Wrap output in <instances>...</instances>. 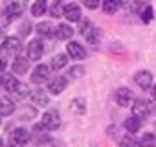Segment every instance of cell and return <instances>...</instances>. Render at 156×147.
<instances>
[{
	"instance_id": "cell-31",
	"label": "cell",
	"mask_w": 156,
	"mask_h": 147,
	"mask_svg": "<svg viewBox=\"0 0 156 147\" xmlns=\"http://www.w3.org/2000/svg\"><path fill=\"white\" fill-rule=\"evenodd\" d=\"M35 147H57V142L46 134V136H42V138H39L35 142Z\"/></svg>"
},
{
	"instance_id": "cell-36",
	"label": "cell",
	"mask_w": 156,
	"mask_h": 147,
	"mask_svg": "<svg viewBox=\"0 0 156 147\" xmlns=\"http://www.w3.org/2000/svg\"><path fill=\"white\" fill-rule=\"evenodd\" d=\"M4 42H6V35H4L2 31H0V52L4 50Z\"/></svg>"
},
{
	"instance_id": "cell-10",
	"label": "cell",
	"mask_w": 156,
	"mask_h": 147,
	"mask_svg": "<svg viewBox=\"0 0 156 147\" xmlns=\"http://www.w3.org/2000/svg\"><path fill=\"white\" fill-rule=\"evenodd\" d=\"M4 52H6L8 55H13V57L20 55V52H22V41H20V37H17V35H9V37H6Z\"/></svg>"
},
{
	"instance_id": "cell-40",
	"label": "cell",
	"mask_w": 156,
	"mask_h": 147,
	"mask_svg": "<svg viewBox=\"0 0 156 147\" xmlns=\"http://www.w3.org/2000/svg\"><path fill=\"white\" fill-rule=\"evenodd\" d=\"M0 125H2V116H0Z\"/></svg>"
},
{
	"instance_id": "cell-21",
	"label": "cell",
	"mask_w": 156,
	"mask_h": 147,
	"mask_svg": "<svg viewBox=\"0 0 156 147\" xmlns=\"http://www.w3.org/2000/svg\"><path fill=\"white\" fill-rule=\"evenodd\" d=\"M66 64H68V53H55V55L50 59V68H51L53 72L62 70Z\"/></svg>"
},
{
	"instance_id": "cell-35",
	"label": "cell",
	"mask_w": 156,
	"mask_h": 147,
	"mask_svg": "<svg viewBox=\"0 0 156 147\" xmlns=\"http://www.w3.org/2000/svg\"><path fill=\"white\" fill-rule=\"evenodd\" d=\"M30 28H31V26H30L28 22H26V24H22V28H20V30H22V35H30V31H31Z\"/></svg>"
},
{
	"instance_id": "cell-41",
	"label": "cell",
	"mask_w": 156,
	"mask_h": 147,
	"mask_svg": "<svg viewBox=\"0 0 156 147\" xmlns=\"http://www.w3.org/2000/svg\"><path fill=\"white\" fill-rule=\"evenodd\" d=\"M138 2H143V0H138Z\"/></svg>"
},
{
	"instance_id": "cell-28",
	"label": "cell",
	"mask_w": 156,
	"mask_h": 147,
	"mask_svg": "<svg viewBox=\"0 0 156 147\" xmlns=\"http://www.w3.org/2000/svg\"><path fill=\"white\" fill-rule=\"evenodd\" d=\"M119 147H140V142L134 138V134L127 132V134L119 140Z\"/></svg>"
},
{
	"instance_id": "cell-29",
	"label": "cell",
	"mask_w": 156,
	"mask_h": 147,
	"mask_svg": "<svg viewBox=\"0 0 156 147\" xmlns=\"http://www.w3.org/2000/svg\"><path fill=\"white\" fill-rule=\"evenodd\" d=\"M46 132H50L48 129H46V125L41 121V123H35L33 125V129H31V136L35 138V140H39V138H42V136H46Z\"/></svg>"
},
{
	"instance_id": "cell-38",
	"label": "cell",
	"mask_w": 156,
	"mask_h": 147,
	"mask_svg": "<svg viewBox=\"0 0 156 147\" xmlns=\"http://www.w3.org/2000/svg\"><path fill=\"white\" fill-rule=\"evenodd\" d=\"M0 147H6V145H4V140H2V136H0Z\"/></svg>"
},
{
	"instance_id": "cell-13",
	"label": "cell",
	"mask_w": 156,
	"mask_h": 147,
	"mask_svg": "<svg viewBox=\"0 0 156 147\" xmlns=\"http://www.w3.org/2000/svg\"><path fill=\"white\" fill-rule=\"evenodd\" d=\"M55 30H57V26H53V22H50V20H41L35 26V31L39 33L41 39H55Z\"/></svg>"
},
{
	"instance_id": "cell-26",
	"label": "cell",
	"mask_w": 156,
	"mask_h": 147,
	"mask_svg": "<svg viewBox=\"0 0 156 147\" xmlns=\"http://www.w3.org/2000/svg\"><path fill=\"white\" fill-rule=\"evenodd\" d=\"M138 142H140V147H156V134L154 132H143Z\"/></svg>"
},
{
	"instance_id": "cell-23",
	"label": "cell",
	"mask_w": 156,
	"mask_h": 147,
	"mask_svg": "<svg viewBox=\"0 0 156 147\" xmlns=\"http://www.w3.org/2000/svg\"><path fill=\"white\" fill-rule=\"evenodd\" d=\"M30 11H31V17H37V19L42 17L48 11V0H35L30 8Z\"/></svg>"
},
{
	"instance_id": "cell-42",
	"label": "cell",
	"mask_w": 156,
	"mask_h": 147,
	"mask_svg": "<svg viewBox=\"0 0 156 147\" xmlns=\"http://www.w3.org/2000/svg\"><path fill=\"white\" fill-rule=\"evenodd\" d=\"M0 31H2V28H0Z\"/></svg>"
},
{
	"instance_id": "cell-34",
	"label": "cell",
	"mask_w": 156,
	"mask_h": 147,
	"mask_svg": "<svg viewBox=\"0 0 156 147\" xmlns=\"http://www.w3.org/2000/svg\"><path fill=\"white\" fill-rule=\"evenodd\" d=\"M6 68H8V59L0 55V74H2V72H6Z\"/></svg>"
},
{
	"instance_id": "cell-32",
	"label": "cell",
	"mask_w": 156,
	"mask_h": 147,
	"mask_svg": "<svg viewBox=\"0 0 156 147\" xmlns=\"http://www.w3.org/2000/svg\"><path fill=\"white\" fill-rule=\"evenodd\" d=\"M140 19H141L145 24H149V22L154 19V9H152V6H145L143 11H141V15H140Z\"/></svg>"
},
{
	"instance_id": "cell-11",
	"label": "cell",
	"mask_w": 156,
	"mask_h": 147,
	"mask_svg": "<svg viewBox=\"0 0 156 147\" xmlns=\"http://www.w3.org/2000/svg\"><path fill=\"white\" fill-rule=\"evenodd\" d=\"M64 19L66 22H81L83 20V13H81V6L75 4V2H70L64 6Z\"/></svg>"
},
{
	"instance_id": "cell-20",
	"label": "cell",
	"mask_w": 156,
	"mask_h": 147,
	"mask_svg": "<svg viewBox=\"0 0 156 147\" xmlns=\"http://www.w3.org/2000/svg\"><path fill=\"white\" fill-rule=\"evenodd\" d=\"M15 101L8 96H0V116H11L15 112Z\"/></svg>"
},
{
	"instance_id": "cell-17",
	"label": "cell",
	"mask_w": 156,
	"mask_h": 147,
	"mask_svg": "<svg viewBox=\"0 0 156 147\" xmlns=\"http://www.w3.org/2000/svg\"><path fill=\"white\" fill-rule=\"evenodd\" d=\"M48 94L50 92H46L42 88H35V90H31L30 98H31V101H33L35 107H48L50 105V96Z\"/></svg>"
},
{
	"instance_id": "cell-19",
	"label": "cell",
	"mask_w": 156,
	"mask_h": 147,
	"mask_svg": "<svg viewBox=\"0 0 156 147\" xmlns=\"http://www.w3.org/2000/svg\"><path fill=\"white\" fill-rule=\"evenodd\" d=\"M6 13L9 15V19L11 20H15V19H20L22 17V13H24V8H22V4L20 2H17V0H9V2L6 4Z\"/></svg>"
},
{
	"instance_id": "cell-7",
	"label": "cell",
	"mask_w": 156,
	"mask_h": 147,
	"mask_svg": "<svg viewBox=\"0 0 156 147\" xmlns=\"http://www.w3.org/2000/svg\"><path fill=\"white\" fill-rule=\"evenodd\" d=\"M19 85H20V81L17 77V74H11V72H2L0 74V87H2L6 92L13 94Z\"/></svg>"
},
{
	"instance_id": "cell-1",
	"label": "cell",
	"mask_w": 156,
	"mask_h": 147,
	"mask_svg": "<svg viewBox=\"0 0 156 147\" xmlns=\"http://www.w3.org/2000/svg\"><path fill=\"white\" fill-rule=\"evenodd\" d=\"M50 76H51V68H50V64L39 63V64L31 70L30 79H31V83H33V85H39V87H41L42 83L50 81Z\"/></svg>"
},
{
	"instance_id": "cell-8",
	"label": "cell",
	"mask_w": 156,
	"mask_h": 147,
	"mask_svg": "<svg viewBox=\"0 0 156 147\" xmlns=\"http://www.w3.org/2000/svg\"><path fill=\"white\" fill-rule=\"evenodd\" d=\"M130 110H132V116L140 118V120H145L149 114H151V103L143 98H138L134 99V103L130 105Z\"/></svg>"
},
{
	"instance_id": "cell-25",
	"label": "cell",
	"mask_w": 156,
	"mask_h": 147,
	"mask_svg": "<svg viewBox=\"0 0 156 147\" xmlns=\"http://www.w3.org/2000/svg\"><path fill=\"white\" fill-rule=\"evenodd\" d=\"M64 2L62 0H55V2L51 4V8L48 9L50 11V17H53V19H61V17H64Z\"/></svg>"
},
{
	"instance_id": "cell-6",
	"label": "cell",
	"mask_w": 156,
	"mask_h": 147,
	"mask_svg": "<svg viewBox=\"0 0 156 147\" xmlns=\"http://www.w3.org/2000/svg\"><path fill=\"white\" fill-rule=\"evenodd\" d=\"M68 77L66 76H55L53 79L48 81V92L51 96H61L66 88H68Z\"/></svg>"
},
{
	"instance_id": "cell-18",
	"label": "cell",
	"mask_w": 156,
	"mask_h": 147,
	"mask_svg": "<svg viewBox=\"0 0 156 147\" xmlns=\"http://www.w3.org/2000/svg\"><path fill=\"white\" fill-rule=\"evenodd\" d=\"M70 112L75 116H85L87 114V99L85 98H73L68 105Z\"/></svg>"
},
{
	"instance_id": "cell-2",
	"label": "cell",
	"mask_w": 156,
	"mask_h": 147,
	"mask_svg": "<svg viewBox=\"0 0 156 147\" xmlns=\"http://www.w3.org/2000/svg\"><path fill=\"white\" fill-rule=\"evenodd\" d=\"M81 35L90 42V44H98L99 42V37H101V31L99 28H96L90 20H81Z\"/></svg>"
},
{
	"instance_id": "cell-16",
	"label": "cell",
	"mask_w": 156,
	"mask_h": 147,
	"mask_svg": "<svg viewBox=\"0 0 156 147\" xmlns=\"http://www.w3.org/2000/svg\"><path fill=\"white\" fill-rule=\"evenodd\" d=\"M73 33H75V30H73L72 22H61L55 30V39L57 41H70L73 37Z\"/></svg>"
},
{
	"instance_id": "cell-12",
	"label": "cell",
	"mask_w": 156,
	"mask_h": 147,
	"mask_svg": "<svg viewBox=\"0 0 156 147\" xmlns=\"http://www.w3.org/2000/svg\"><path fill=\"white\" fill-rule=\"evenodd\" d=\"M66 53H68L70 59H75V61H81V59L87 57V50L83 48V44L77 42V41H72V39L66 44Z\"/></svg>"
},
{
	"instance_id": "cell-15",
	"label": "cell",
	"mask_w": 156,
	"mask_h": 147,
	"mask_svg": "<svg viewBox=\"0 0 156 147\" xmlns=\"http://www.w3.org/2000/svg\"><path fill=\"white\" fill-rule=\"evenodd\" d=\"M134 83L140 87V88H143V90H149L151 87H152V74L149 72V70H140V72H136L134 74Z\"/></svg>"
},
{
	"instance_id": "cell-27",
	"label": "cell",
	"mask_w": 156,
	"mask_h": 147,
	"mask_svg": "<svg viewBox=\"0 0 156 147\" xmlns=\"http://www.w3.org/2000/svg\"><path fill=\"white\" fill-rule=\"evenodd\" d=\"M83 76H85V66H81V64H73V66H70L68 72H66V77H68V79H79V77H83Z\"/></svg>"
},
{
	"instance_id": "cell-5",
	"label": "cell",
	"mask_w": 156,
	"mask_h": 147,
	"mask_svg": "<svg viewBox=\"0 0 156 147\" xmlns=\"http://www.w3.org/2000/svg\"><path fill=\"white\" fill-rule=\"evenodd\" d=\"M42 55H44V42H42V39L41 37L31 39L28 42V57H30V61L39 63L42 59Z\"/></svg>"
},
{
	"instance_id": "cell-14",
	"label": "cell",
	"mask_w": 156,
	"mask_h": 147,
	"mask_svg": "<svg viewBox=\"0 0 156 147\" xmlns=\"http://www.w3.org/2000/svg\"><path fill=\"white\" fill-rule=\"evenodd\" d=\"M11 70L17 76H26L30 72V57H24V55H17L13 59V64H11Z\"/></svg>"
},
{
	"instance_id": "cell-37",
	"label": "cell",
	"mask_w": 156,
	"mask_h": 147,
	"mask_svg": "<svg viewBox=\"0 0 156 147\" xmlns=\"http://www.w3.org/2000/svg\"><path fill=\"white\" fill-rule=\"evenodd\" d=\"M151 94H152V99L156 101V83H152V87H151Z\"/></svg>"
},
{
	"instance_id": "cell-9",
	"label": "cell",
	"mask_w": 156,
	"mask_h": 147,
	"mask_svg": "<svg viewBox=\"0 0 156 147\" xmlns=\"http://www.w3.org/2000/svg\"><path fill=\"white\" fill-rule=\"evenodd\" d=\"M114 99H116V103L119 105V107H129V105H132L134 103V92L130 90V88H127V87H119L118 90H116V94H114Z\"/></svg>"
},
{
	"instance_id": "cell-39",
	"label": "cell",
	"mask_w": 156,
	"mask_h": 147,
	"mask_svg": "<svg viewBox=\"0 0 156 147\" xmlns=\"http://www.w3.org/2000/svg\"><path fill=\"white\" fill-rule=\"evenodd\" d=\"M8 147H17V145H15V143H11V142H9V145H8Z\"/></svg>"
},
{
	"instance_id": "cell-33",
	"label": "cell",
	"mask_w": 156,
	"mask_h": 147,
	"mask_svg": "<svg viewBox=\"0 0 156 147\" xmlns=\"http://www.w3.org/2000/svg\"><path fill=\"white\" fill-rule=\"evenodd\" d=\"M101 2H103V0H83V4H85L87 9H98Z\"/></svg>"
},
{
	"instance_id": "cell-24",
	"label": "cell",
	"mask_w": 156,
	"mask_h": 147,
	"mask_svg": "<svg viewBox=\"0 0 156 147\" xmlns=\"http://www.w3.org/2000/svg\"><path fill=\"white\" fill-rule=\"evenodd\" d=\"M123 129H125L127 132L134 134V132H138V131L141 129V120L136 118V116H130V118H127V120L123 121Z\"/></svg>"
},
{
	"instance_id": "cell-22",
	"label": "cell",
	"mask_w": 156,
	"mask_h": 147,
	"mask_svg": "<svg viewBox=\"0 0 156 147\" xmlns=\"http://www.w3.org/2000/svg\"><path fill=\"white\" fill-rule=\"evenodd\" d=\"M101 8H103V11L107 15H114V13H118L123 8V2H121V0H103Z\"/></svg>"
},
{
	"instance_id": "cell-4",
	"label": "cell",
	"mask_w": 156,
	"mask_h": 147,
	"mask_svg": "<svg viewBox=\"0 0 156 147\" xmlns=\"http://www.w3.org/2000/svg\"><path fill=\"white\" fill-rule=\"evenodd\" d=\"M41 121L46 125L48 131H57L61 127V114L57 109H48L44 110V114L41 116Z\"/></svg>"
},
{
	"instance_id": "cell-30",
	"label": "cell",
	"mask_w": 156,
	"mask_h": 147,
	"mask_svg": "<svg viewBox=\"0 0 156 147\" xmlns=\"http://www.w3.org/2000/svg\"><path fill=\"white\" fill-rule=\"evenodd\" d=\"M31 94V90H30V87L26 85V83H20L19 87H17V90L13 92V96L17 98V99H24V98H28Z\"/></svg>"
},
{
	"instance_id": "cell-3",
	"label": "cell",
	"mask_w": 156,
	"mask_h": 147,
	"mask_svg": "<svg viewBox=\"0 0 156 147\" xmlns=\"http://www.w3.org/2000/svg\"><path fill=\"white\" fill-rule=\"evenodd\" d=\"M31 138H33V136H31V131H30V129H26V127H15V129L9 132V142H11V143H15L17 147L26 145Z\"/></svg>"
}]
</instances>
